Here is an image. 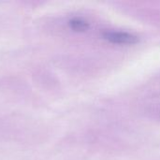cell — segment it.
<instances>
[{"label": "cell", "instance_id": "obj_1", "mask_svg": "<svg viewBox=\"0 0 160 160\" xmlns=\"http://www.w3.org/2000/svg\"><path fill=\"white\" fill-rule=\"evenodd\" d=\"M104 38L112 43L118 44H135L139 41L137 36L122 31H107L104 33Z\"/></svg>", "mask_w": 160, "mask_h": 160}, {"label": "cell", "instance_id": "obj_2", "mask_svg": "<svg viewBox=\"0 0 160 160\" xmlns=\"http://www.w3.org/2000/svg\"><path fill=\"white\" fill-rule=\"evenodd\" d=\"M69 25L74 31H79V32L85 31L88 28V23L82 19H72L69 22Z\"/></svg>", "mask_w": 160, "mask_h": 160}]
</instances>
